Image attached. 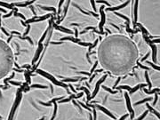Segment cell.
<instances>
[{
    "instance_id": "52a82bcc",
    "label": "cell",
    "mask_w": 160,
    "mask_h": 120,
    "mask_svg": "<svg viewBox=\"0 0 160 120\" xmlns=\"http://www.w3.org/2000/svg\"><path fill=\"white\" fill-rule=\"evenodd\" d=\"M104 8L105 6H101L100 8V13H101V16H102V20H101V22L99 24V28H100V32H103V25L105 23V19H106V16H105V13L103 12L104 10Z\"/></svg>"
},
{
    "instance_id": "7c38bea8",
    "label": "cell",
    "mask_w": 160,
    "mask_h": 120,
    "mask_svg": "<svg viewBox=\"0 0 160 120\" xmlns=\"http://www.w3.org/2000/svg\"><path fill=\"white\" fill-rule=\"evenodd\" d=\"M83 96V93H79L78 95H70V96L67 98V99H64V100H60V102L61 103H65V102H68V101H70L71 100L73 99H79V98H81Z\"/></svg>"
},
{
    "instance_id": "5b68a950",
    "label": "cell",
    "mask_w": 160,
    "mask_h": 120,
    "mask_svg": "<svg viewBox=\"0 0 160 120\" xmlns=\"http://www.w3.org/2000/svg\"><path fill=\"white\" fill-rule=\"evenodd\" d=\"M142 37L143 38L145 39V41L147 42V44L150 45V46L152 48V60H153L154 62H157V58H156V56H157V46L154 45L153 44H150V42H149V38H148V37H147L146 35L142 34Z\"/></svg>"
},
{
    "instance_id": "cb8c5ba5",
    "label": "cell",
    "mask_w": 160,
    "mask_h": 120,
    "mask_svg": "<svg viewBox=\"0 0 160 120\" xmlns=\"http://www.w3.org/2000/svg\"><path fill=\"white\" fill-rule=\"evenodd\" d=\"M97 65H98V60H96L95 62H94V65L92 66V69H91V71L89 72V73H90V75H91V76H92V73L94 72V70H95V69H96V67H97Z\"/></svg>"
},
{
    "instance_id": "603a6c76",
    "label": "cell",
    "mask_w": 160,
    "mask_h": 120,
    "mask_svg": "<svg viewBox=\"0 0 160 120\" xmlns=\"http://www.w3.org/2000/svg\"><path fill=\"white\" fill-rule=\"evenodd\" d=\"M140 87H141V84H139V85H137L135 87H133V88H132L131 89V91L129 92L130 94H132V93H133L134 92H136V91H138L139 89H140Z\"/></svg>"
},
{
    "instance_id": "b9f144b4",
    "label": "cell",
    "mask_w": 160,
    "mask_h": 120,
    "mask_svg": "<svg viewBox=\"0 0 160 120\" xmlns=\"http://www.w3.org/2000/svg\"><path fill=\"white\" fill-rule=\"evenodd\" d=\"M44 119H45V117H41V118H40V119H39V120H44Z\"/></svg>"
},
{
    "instance_id": "4316f807",
    "label": "cell",
    "mask_w": 160,
    "mask_h": 120,
    "mask_svg": "<svg viewBox=\"0 0 160 120\" xmlns=\"http://www.w3.org/2000/svg\"><path fill=\"white\" fill-rule=\"evenodd\" d=\"M148 113H149V110H146V111H145V112H144V113H143L142 115H141V117H139V118H138L137 120H143L144 118H145V117H146L147 115H148Z\"/></svg>"
},
{
    "instance_id": "ac0fdd59",
    "label": "cell",
    "mask_w": 160,
    "mask_h": 120,
    "mask_svg": "<svg viewBox=\"0 0 160 120\" xmlns=\"http://www.w3.org/2000/svg\"><path fill=\"white\" fill-rule=\"evenodd\" d=\"M152 97H150V98H146V99H144V100H140V101H138V102H136V103H134V106H138V105H141V104H142V103H145V102H147V101H151L152 100Z\"/></svg>"
},
{
    "instance_id": "d6a6232c",
    "label": "cell",
    "mask_w": 160,
    "mask_h": 120,
    "mask_svg": "<svg viewBox=\"0 0 160 120\" xmlns=\"http://www.w3.org/2000/svg\"><path fill=\"white\" fill-rule=\"evenodd\" d=\"M78 30L77 28H75V38L78 39Z\"/></svg>"
},
{
    "instance_id": "8992f818",
    "label": "cell",
    "mask_w": 160,
    "mask_h": 120,
    "mask_svg": "<svg viewBox=\"0 0 160 120\" xmlns=\"http://www.w3.org/2000/svg\"><path fill=\"white\" fill-rule=\"evenodd\" d=\"M125 98H126V107L128 109V111L131 114V119L133 120L134 117V111H133V108L131 106V101H130V97L128 95V93H125Z\"/></svg>"
},
{
    "instance_id": "8d00e7d4",
    "label": "cell",
    "mask_w": 160,
    "mask_h": 120,
    "mask_svg": "<svg viewBox=\"0 0 160 120\" xmlns=\"http://www.w3.org/2000/svg\"><path fill=\"white\" fill-rule=\"evenodd\" d=\"M1 30H2V31H3L4 33L5 34V36H7V37H8V36H10V34L8 33V32H6V30H5V29H4V28H1Z\"/></svg>"
},
{
    "instance_id": "ab89813d",
    "label": "cell",
    "mask_w": 160,
    "mask_h": 120,
    "mask_svg": "<svg viewBox=\"0 0 160 120\" xmlns=\"http://www.w3.org/2000/svg\"><path fill=\"white\" fill-rule=\"evenodd\" d=\"M62 43L63 42H51V44H53V45H61Z\"/></svg>"
},
{
    "instance_id": "ee69618b",
    "label": "cell",
    "mask_w": 160,
    "mask_h": 120,
    "mask_svg": "<svg viewBox=\"0 0 160 120\" xmlns=\"http://www.w3.org/2000/svg\"><path fill=\"white\" fill-rule=\"evenodd\" d=\"M0 12H5V11L3 10V9H1V8H0Z\"/></svg>"
},
{
    "instance_id": "f1b7e54d",
    "label": "cell",
    "mask_w": 160,
    "mask_h": 120,
    "mask_svg": "<svg viewBox=\"0 0 160 120\" xmlns=\"http://www.w3.org/2000/svg\"><path fill=\"white\" fill-rule=\"evenodd\" d=\"M9 83L11 85H18V86H20L22 85V83H19V82H14V81H9Z\"/></svg>"
},
{
    "instance_id": "2e32d148",
    "label": "cell",
    "mask_w": 160,
    "mask_h": 120,
    "mask_svg": "<svg viewBox=\"0 0 160 120\" xmlns=\"http://www.w3.org/2000/svg\"><path fill=\"white\" fill-rule=\"evenodd\" d=\"M78 91H80V90H83V91H85V93H86V95H87V100H90V96H91V94H90V92H89V90L87 89V88H85V87L84 86H82V87H79V88H78L77 89Z\"/></svg>"
},
{
    "instance_id": "e0dca14e",
    "label": "cell",
    "mask_w": 160,
    "mask_h": 120,
    "mask_svg": "<svg viewBox=\"0 0 160 120\" xmlns=\"http://www.w3.org/2000/svg\"><path fill=\"white\" fill-rule=\"evenodd\" d=\"M146 106H147V108H148V110H149V111H151L152 113L155 114V115H156V116L157 117V118L159 119V114H158V112H157V111H156V110H154L153 108H151V106H150V104H149V103H146Z\"/></svg>"
},
{
    "instance_id": "d4e9b609",
    "label": "cell",
    "mask_w": 160,
    "mask_h": 120,
    "mask_svg": "<svg viewBox=\"0 0 160 120\" xmlns=\"http://www.w3.org/2000/svg\"><path fill=\"white\" fill-rule=\"evenodd\" d=\"M30 88H35V87H37V88H43V89H46L47 87L44 86V85H31Z\"/></svg>"
},
{
    "instance_id": "f546056e",
    "label": "cell",
    "mask_w": 160,
    "mask_h": 120,
    "mask_svg": "<svg viewBox=\"0 0 160 120\" xmlns=\"http://www.w3.org/2000/svg\"><path fill=\"white\" fill-rule=\"evenodd\" d=\"M155 94V100H154V102H153V106H155L156 104H157V99H158V93H154Z\"/></svg>"
},
{
    "instance_id": "5bb4252c",
    "label": "cell",
    "mask_w": 160,
    "mask_h": 120,
    "mask_svg": "<svg viewBox=\"0 0 160 120\" xmlns=\"http://www.w3.org/2000/svg\"><path fill=\"white\" fill-rule=\"evenodd\" d=\"M81 78H82L81 77H78V78H63V79L61 80V82L62 83H65V82H73V83H75V82L79 81Z\"/></svg>"
},
{
    "instance_id": "83f0119b",
    "label": "cell",
    "mask_w": 160,
    "mask_h": 120,
    "mask_svg": "<svg viewBox=\"0 0 160 120\" xmlns=\"http://www.w3.org/2000/svg\"><path fill=\"white\" fill-rule=\"evenodd\" d=\"M137 65H138V67H140V68H141V69H143V70H150V68H148V67L143 66L142 64H141L140 62H137Z\"/></svg>"
},
{
    "instance_id": "4dcf8cb0",
    "label": "cell",
    "mask_w": 160,
    "mask_h": 120,
    "mask_svg": "<svg viewBox=\"0 0 160 120\" xmlns=\"http://www.w3.org/2000/svg\"><path fill=\"white\" fill-rule=\"evenodd\" d=\"M78 103L81 105V106H83V108H85V110H89V111H92V110L89 108L88 106H85V104H84V103H82V102H80V101H78Z\"/></svg>"
},
{
    "instance_id": "4fadbf2b",
    "label": "cell",
    "mask_w": 160,
    "mask_h": 120,
    "mask_svg": "<svg viewBox=\"0 0 160 120\" xmlns=\"http://www.w3.org/2000/svg\"><path fill=\"white\" fill-rule=\"evenodd\" d=\"M52 25L54 27V28L57 30H61V31H63V32H66V33L72 34V31H71V30H68V29H65L64 27H61V26H59V25H57V24H55L54 22H53V23H52Z\"/></svg>"
},
{
    "instance_id": "9a60e30c",
    "label": "cell",
    "mask_w": 160,
    "mask_h": 120,
    "mask_svg": "<svg viewBox=\"0 0 160 120\" xmlns=\"http://www.w3.org/2000/svg\"><path fill=\"white\" fill-rule=\"evenodd\" d=\"M41 9H43V10H45V11H53V13H54V15H57V11L55 9L54 7H47V6H42V5H39Z\"/></svg>"
},
{
    "instance_id": "7402d4cb",
    "label": "cell",
    "mask_w": 160,
    "mask_h": 120,
    "mask_svg": "<svg viewBox=\"0 0 160 120\" xmlns=\"http://www.w3.org/2000/svg\"><path fill=\"white\" fill-rule=\"evenodd\" d=\"M98 42H99V39H96L95 41H94V43L93 44H92L90 46H89V48H88V53H91V51H92V48H94L95 47V45L98 44Z\"/></svg>"
},
{
    "instance_id": "836d02e7",
    "label": "cell",
    "mask_w": 160,
    "mask_h": 120,
    "mask_svg": "<svg viewBox=\"0 0 160 120\" xmlns=\"http://www.w3.org/2000/svg\"><path fill=\"white\" fill-rule=\"evenodd\" d=\"M96 76H97V73H96V72H95V73L93 74L92 76H91V77H90V79H89V82L91 83V82H92V79H93V78H94V77H95Z\"/></svg>"
},
{
    "instance_id": "d590c367",
    "label": "cell",
    "mask_w": 160,
    "mask_h": 120,
    "mask_svg": "<svg viewBox=\"0 0 160 120\" xmlns=\"http://www.w3.org/2000/svg\"><path fill=\"white\" fill-rule=\"evenodd\" d=\"M149 56H150V53H147L146 55H145V56L143 57L142 59H141V61H144V60H146V59H147V58H148V57H149Z\"/></svg>"
},
{
    "instance_id": "1f68e13d",
    "label": "cell",
    "mask_w": 160,
    "mask_h": 120,
    "mask_svg": "<svg viewBox=\"0 0 160 120\" xmlns=\"http://www.w3.org/2000/svg\"><path fill=\"white\" fill-rule=\"evenodd\" d=\"M120 80H121V77H118L117 79H116V83H115V85H114V86H113V90L116 88V86H117V85H118V83L120 82Z\"/></svg>"
},
{
    "instance_id": "7a4b0ae2",
    "label": "cell",
    "mask_w": 160,
    "mask_h": 120,
    "mask_svg": "<svg viewBox=\"0 0 160 120\" xmlns=\"http://www.w3.org/2000/svg\"><path fill=\"white\" fill-rule=\"evenodd\" d=\"M36 72H38V74H40V75H42V76H44V77H45L46 78H48L49 80H51L53 83L54 84V85H59V86H61V87H64L65 89L67 90V92H68V93H70V92H68V85H65L64 83H62V82H59V81H57V80L55 79L54 77H53V76H51V75H49V74L45 73V72H44V71H42V70H36Z\"/></svg>"
},
{
    "instance_id": "30bf717a",
    "label": "cell",
    "mask_w": 160,
    "mask_h": 120,
    "mask_svg": "<svg viewBox=\"0 0 160 120\" xmlns=\"http://www.w3.org/2000/svg\"><path fill=\"white\" fill-rule=\"evenodd\" d=\"M129 5V2H126V3L122 4V5H117V6L116 7H107V8H105V11L107 12H109V11H110V12H116V11L117 10H120V9H123V8H125V7L126 6V5Z\"/></svg>"
},
{
    "instance_id": "6da1fadb",
    "label": "cell",
    "mask_w": 160,
    "mask_h": 120,
    "mask_svg": "<svg viewBox=\"0 0 160 120\" xmlns=\"http://www.w3.org/2000/svg\"><path fill=\"white\" fill-rule=\"evenodd\" d=\"M14 63V53L11 47L0 39V79L10 73Z\"/></svg>"
},
{
    "instance_id": "8fae6325",
    "label": "cell",
    "mask_w": 160,
    "mask_h": 120,
    "mask_svg": "<svg viewBox=\"0 0 160 120\" xmlns=\"http://www.w3.org/2000/svg\"><path fill=\"white\" fill-rule=\"evenodd\" d=\"M134 12H133V28L135 30L136 29V27H135V25H136L137 23V15H138V13H137V12H138V4H139V2L138 1H135L134 2Z\"/></svg>"
},
{
    "instance_id": "d6986e66",
    "label": "cell",
    "mask_w": 160,
    "mask_h": 120,
    "mask_svg": "<svg viewBox=\"0 0 160 120\" xmlns=\"http://www.w3.org/2000/svg\"><path fill=\"white\" fill-rule=\"evenodd\" d=\"M102 88L104 89V90H106L107 92H109V93H110L111 94H116V93H117V92L118 91H116V90H113V89H110V88H108V87H106L104 86V85H102Z\"/></svg>"
},
{
    "instance_id": "60d3db41",
    "label": "cell",
    "mask_w": 160,
    "mask_h": 120,
    "mask_svg": "<svg viewBox=\"0 0 160 120\" xmlns=\"http://www.w3.org/2000/svg\"><path fill=\"white\" fill-rule=\"evenodd\" d=\"M89 118H90V120H92V115H91V114L89 115Z\"/></svg>"
},
{
    "instance_id": "ffe728a7",
    "label": "cell",
    "mask_w": 160,
    "mask_h": 120,
    "mask_svg": "<svg viewBox=\"0 0 160 120\" xmlns=\"http://www.w3.org/2000/svg\"><path fill=\"white\" fill-rule=\"evenodd\" d=\"M143 92H145L146 93H150V94H151V93H159V88H156V89H153L152 91H149V90H147V89H145V88H143Z\"/></svg>"
},
{
    "instance_id": "3957f363",
    "label": "cell",
    "mask_w": 160,
    "mask_h": 120,
    "mask_svg": "<svg viewBox=\"0 0 160 120\" xmlns=\"http://www.w3.org/2000/svg\"><path fill=\"white\" fill-rule=\"evenodd\" d=\"M22 91L23 90H22L21 88H20V89L18 90L17 95H16V100H15L14 106H13V108H12V110H11V113H10V117H9V119L8 120H13L14 112H15V110H16L18 105L20 104V100H21V97H22V93H21V92H22Z\"/></svg>"
},
{
    "instance_id": "74e56055",
    "label": "cell",
    "mask_w": 160,
    "mask_h": 120,
    "mask_svg": "<svg viewBox=\"0 0 160 120\" xmlns=\"http://www.w3.org/2000/svg\"><path fill=\"white\" fill-rule=\"evenodd\" d=\"M90 3H91V5H92V8H93V11L95 12L96 9H95V6H94V5H95V2L94 1H90Z\"/></svg>"
},
{
    "instance_id": "9c48e42d",
    "label": "cell",
    "mask_w": 160,
    "mask_h": 120,
    "mask_svg": "<svg viewBox=\"0 0 160 120\" xmlns=\"http://www.w3.org/2000/svg\"><path fill=\"white\" fill-rule=\"evenodd\" d=\"M44 49V45H43V44H40L38 43V51H37V53H36V55H35L34 59L32 60V65H35V62L38 60V58H39V55L41 54L42 53V51Z\"/></svg>"
},
{
    "instance_id": "7bdbcfd3",
    "label": "cell",
    "mask_w": 160,
    "mask_h": 120,
    "mask_svg": "<svg viewBox=\"0 0 160 120\" xmlns=\"http://www.w3.org/2000/svg\"><path fill=\"white\" fill-rule=\"evenodd\" d=\"M0 29H1V15H0Z\"/></svg>"
},
{
    "instance_id": "f35d334b",
    "label": "cell",
    "mask_w": 160,
    "mask_h": 120,
    "mask_svg": "<svg viewBox=\"0 0 160 120\" xmlns=\"http://www.w3.org/2000/svg\"><path fill=\"white\" fill-rule=\"evenodd\" d=\"M127 117H128V114H126V115H124V116H123L122 117H120V118L118 120H125Z\"/></svg>"
},
{
    "instance_id": "44dd1931",
    "label": "cell",
    "mask_w": 160,
    "mask_h": 120,
    "mask_svg": "<svg viewBox=\"0 0 160 120\" xmlns=\"http://www.w3.org/2000/svg\"><path fill=\"white\" fill-rule=\"evenodd\" d=\"M145 77H146V80H147V85H148V86H149V88H151V86H152V85H151V82H150V77H149V75H148V72H145Z\"/></svg>"
},
{
    "instance_id": "484cf974",
    "label": "cell",
    "mask_w": 160,
    "mask_h": 120,
    "mask_svg": "<svg viewBox=\"0 0 160 120\" xmlns=\"http://www.w3.org/2000/svg\"><path fill=\"white\" fill-rule=\"evenodd\" d=\"M146 63H148L149 65H150V66L152 67L153 69H155V70H159V66H157V65H155V64L152 63V62H150V61H146Z\"/></svg>"
},
{
    "instance_id": "e575fe53",
    "label": "cell",
    "mask_w": 160,
    "mask_h": 120,
    "mask_svg": "<svg viewBox=\"0 0 160 120\" xmlns=\"http://www.w3.org/2000/svg\"><path fill=\"white\" fill-rule=\"evenodd\" d=\"M68 86L69 87L70 89H71V91H72V92H73V93H78V92H77V91H76L75 89L73 88V86H72V85H68Z\"/></svg>"
},
{
    "instance_id": "ba28073f",
    "label": "cell",
    "mask_w": 160,
    "mask_h": 120,
    "mask_svg": "<svg viewBox=\"0 0 160 120\" xmlns=\"http://www.w3.org/2000/svg\"><path fill=\"white\" fill-rule=\"evenodd\" d=\"M92 107H94V108H97L98 110H102V112H104V113H105L106 115H108L109 117H110L111 118H113L114 120H116V117H115V116H114V115H113V114L111 113L110 111H109L108 110H106L105 108H103V107L101 106V105H97V104H96V105H93V104H92Z\"/></svg>"
},
{
    "instance_id": "277c9868",
    "label": "cell",
    "mask_w": 160,
    "mask_h": 120,
    "mask_svg": "<svg viewBox=\"0 0 160 120\" xmlns=\"http://www.w3.org/2000/svg\"><path fill=\"white\" fill-rule=\"evenodd\" d=\"M107 77H108V74H105V75H104V76H103V77H102V78H101V79H100L99 81H98V82L96 83L95 89H94V91H93V93H92V95L90 96V100H92V99H93V98H94V97L96 96V94H97V93H98V92H99V89H100V86H101V85H102V84L103 83L104 81H105Z\"/></svg>"
}]
</instances>
